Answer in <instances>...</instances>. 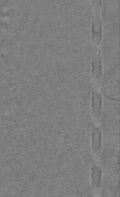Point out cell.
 <instances>
[{"instance_id":"7a4b0ae2","label":"cell","mask_w":120,"mask_h":197,"mask_svg":"<svg viewBox=\"0 0 120 197\" xmlns=\"http://www.w3.org/2000/svg\"><path fill=\"white\" fill-rule=\"evenodd\" d=\"M102 61L99 47H94V53L92 59V79L94 87L99 88L102 75Z\"/></svg>"},{"instance_id":"3957f363","label":"cell","mask_w":120,"mask_h":197,"mask_svg":"<svg viewBox=\"0 0 120 197\" xmlns=\"http://www.w3.org/2000/svg\"><path fill=\"white\" fill-rule=\"evenodd\" d=\"M91 108L95 124L97 125L100 122L102 111V98L99 88L94 87L92 90Z\"/></svg>"},{"instance_id":"6da1fadb","label":"cell","mask_w":120,"mask_h":197,"mask_svg":"<svg viewBox=\"0 0 120 197\" xmlns=\"http://www.w3.org/2000/svg\"><path fill=\"white\" fill-rule=\"evenodd\" d=\"M102 0H92V40L94 45H101L102 39V29L101 16Z\"/></svg>"},{"instance_id":"277c9868","label":"cell","mask_w":120,"mask_h":197,"mask_svg":"<svg viewBox=\"0 0 120 197\" xmlns=\"http://www.w3.org/2000/svg\"><path fill=\"white\" fill-rule=\"evenodd\" d=\"M102 132L100 127L94 123L92 127L91 145L92 149L95 155H98L102 148Z\"/></svg>"}]
</instances>
